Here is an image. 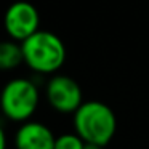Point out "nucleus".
<instances>
[{
  "instance_id": "2",
  "label": "nucleus",
  "mask_w": 149,
  "mask_h": 149,
  "mask_svg": "<svg viewBox=\"0 0 149 149\" xmlns=\"http://www.w3.org/2000/svg\"><path fill=\"white\" fill-rule=\"evenodd\" d=\"M24 63L39 74H53L66 61V47L58 36L39 31L23 43Z\"/></svg>"
},
{
  "instance_id": "10",
  "label": "nucleus",
  "mask_w": 149,
  "mask_h": 149,
  "mask_svg": "<svg viewBox=\"0 0 149 149\" xmlns=\"http://www.w3.org/2000/svg\"><path fill=\"white\" fill-rule=\"evenodd\" d=\"M84 149H103L101 146H96V144H90V143H85V148Z\"/></svg>"
},
{
  "instance_id": "1",
  "label": "nucleus",
  "mask_w": 149,
  "mask_h": 149,
  "mask_svg": "<svg viewBox=\"0 0 149 149\" xmlns=\"http://www.w3.org/2000/svg\"><path fill=\"white\" fill-rule=\"evenodd\" d=\"M74 128L85 143L104 148L116 135L117 119L107 104L87 101L74 112Z\"/></svg>"
},
{
  "instance_id": "3",
  "label": "nucleus",
  "mask_w": 149,
  "mask_h": 149,
  "mask_svg": "<svg viewBox=\"0 0 149 149\" xmlns=\"http://www.w3.org/2000/svg\"><path fill=\"white\" fill-rule=\"evenodd\" d=\"M39 106V90L27 79H13L2 91V111L10 120L27 122Z\"/></svg>"
},
{
  "instance_id": "9",
  "label": "nucleus",
  "mask_w": 149,
  "mask_h": 149,
  "mask_svg": "<svg viewBox=\"0 0 149 149\" xmlns=\"http://www.w3.org/2000/svg\"><path fill=\"white\" fill-rule=\"evenodd\" d=\"M0 149H7V135L3 130L0 132Z\"/></svg>"
},
{
  "instance_id": "8",
  "label": "nucleus",
  "mask_w": 149,
  "mask_h": 149,
  "mask_svg": "<svg viewBox=\"0 0 149 149\" xmlns=\"http://www.w3.org/2000/svg\"><path fill=\"white\" fill-rule=\"evenodd\" d=\"M85 141L77 133H64L61 136H56L55 149H84Z\"/></svg>"
},
{
  "instance_id": "5",
  "label": "nucleus",
  "mask_w": 149,
  "mask_h": 149,
  "mask_svg": "<svg viewBox=\"0 0 149 149\" xmlns=\"http://www.w3.org/2000/svg\"><path fill=\"white\" fill-rule=\"evenodd\" d=\"M47 100L55 111L74 114L84 104L79 84L68 75H53L47 84Z\"/></svg>"
},
{
  "instance_id": "6",
  "label": "nucleus",
  "mask_w": 149,
  "mask_h": 149,
  "mask_svg": "<svg viewBox=\"0 0 149 149\" xmlns=\"http://www.w3.org/2000/svg\"><path fill=\"white\" fill-rule=\"evenodd\" d=\"M56 136L40 122H26L16 132V149H55Z\"/></svg>"
},
{
  "instance_id": "7",
  "label": "nucleus",
  "mask_w": 149,
  "mask_h": 149,
  "mask_svg": "<svg viewBox=\"0 0 149 149\" xmlns=\"http://www.w3.org/2000/svg\"><path fill=\"white\" fill-rule=\"evenodd\" d=\"M23 61V45H18L16 42H3L0 45V68L3 71L18 68Z\"/></svg>"
},
{
  "instance_id": "4",
  "label": "nucleus",
  "mask_w": 149,
  "mask_h": 149,
  "mask_svg": "<svg viewBox=\"0 0 149 149\" xmlns=\"http://www.w3.org/2000/svg\"><path fill=\"white\" fill-rule=\"evenodd\" d=\"M40 16L37 8L29 2H15L5 13V29L15 42L23 43L26 39L39 32Z\"/></svg>"
}]
</instances>
